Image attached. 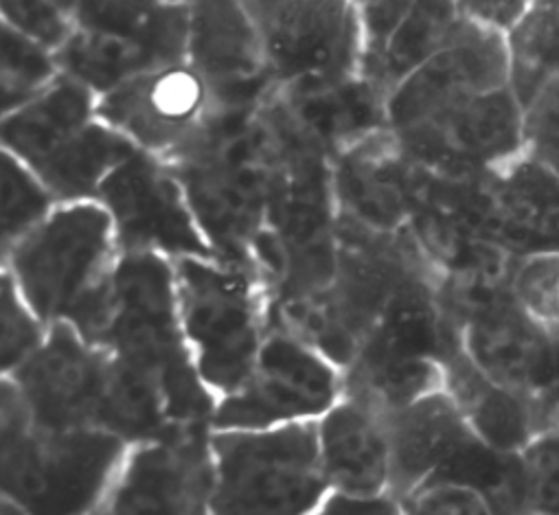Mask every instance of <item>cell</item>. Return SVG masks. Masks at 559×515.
Masks as SVG:
<instances>
[{
    "label": "cell",
    "mask_w": 559,
    "mask_h": 515,
    "mask_svg": "<svg viewBox=\"0 0 559 515\" xmlns=\"http://www.w3.org/2000/svg\"><path fill=\"white\" fill-rule=\"evenodd\" d=\"M86 338L160 375L176 426H213L217 397L200 378L182 334L174 262L121 252Z\"/></svg>",
    "instance_id": "6da1fadb"
},
{
    "label": "cell",
    "mask_w": 559,
    "mask_h": 515,
    "mask_svg": "<svg viewBox=\"0 0 559 515\" xmlns=\"http://www.w3.org/2000/svg\"><path fill=\"white\" fill-rule=\"evenodd\" d=\"M130 443L104 428L49 430L3 378L0 489L3 513H102Z\"/></svg>",
    "instance_id": "7a4b0ae2"
},
{
    "label": "cell",
    "mask_w": 559,
    "mask_h": 515,
    "mask_svg": "<svg viewBox=\"0 0 559 515\" xmlns=\"http://www.w3.org/2000/svg\"><path fill=\"white\" fill-rule=\"evenodd\" d=\"M171 169L217 260L252 271L272 173V136L261 104L226 110Z\"/></svg>",
    "instance_id": "3957f363"
},
{
    "label": "cell",
    "mask_w": 559,
    "mask_h": 515,
    "mask_svg": "<svg viewBox=\"0 0 559 515\" xmlns=\"http://www.w3.org/2000/svg\"><path fill=\"white\" fill-rule=\"evenodd\" d=\"M119 243L99 200L60 202L36 228L3 250L8 273L51 327L71 323L86 336L110 286Z\"/></svg>",
    "instance_id": "277c9868"
},
{
    "label": "cell",
    "mask_w": 559,
    "mask_h": 515,
    "mask_svg": "<svg viewBox=\"0 0 559 515\" xmlns=\"http://www.w3.org/2000/svg\"><path fill=\"white\" fill-rule=\"evenodd\" d=\"M3 149L23 160L60 202L97 200L106 176L136 147L97 115V95L60 75L3 115Z\"/></svg>",
    "instance_id": "5b68a950"
},
{
    "label": "cell",
    "mask_w": 559,
    "mask_h": 515,
    "mask_svg": "<svg viewBox=\"0 0 559 515\" xmlns=\"http://www.w3.org/2000/svg\"><path fill=\"white\" fill-rule=\"evenodd\" d=\"M178 312L193 364L219 399L252 371L272 321V301L261 279L217 256L174 262Z\"/></svg>",
    "instance_id": "8992f818"
},
{
    "label": "cell",
    "mask_w": 559,
    "mask_h": 515,
    "mask_svg": "<svg viewBox=\"0 0 559 515\" xmlns=\"http://www.w3.org/2000/svg\"><path fill=\"white\" fill-rule=\"evenodd\" d=\"M215 515L319 513L330 495L317 421L261 430H213Z\"/></svg>",
    "instance_id": "52a82bcc"
},
{
    "label": "cell",
    "mask_w": 559,
    "mask_h": 515,
    "mask_svg": "<svg viewBox=\"0 0 559 515\" xmlns=\"http://www.w3.org/2000/svg\"><path fill=\"white\" fill-rule=\"evenodd\" d=\"M189 0H82L56 51L64 75L97 97L130 77L187 60Z\"/></svg>",
    "instance_id": "ba28073f"
},
{
    "label": "cell",
    "mask_w": 559,
    "mask_h": 515,
    "mask_svg": "<svg viewBox=\"0 0 559 515\" xmlns=\"http://www.w3.org/2000/svg\"><path fill=\"white\" fill-rule=\"evenodd\" d=\"M272 91L304 95L360 75V0H246Z\"/></svg>",
    "instance_id": "9c48e42d"
},
{
    "label": "cell",
    "mask_w": 559,
    "mask_h": 515,
    "mask_svg": "<svg viewBox=\"0 0 559 515\" xmlns=\"http://www.w3.org/2000/svg\"><path fill=\"white\" fill-rule=\"evenodd\" d=\"M343 395L345 371L272 319L248 378L217 399L213 430H261L319 421Z\"/></svg>",
    "instance_id": "30bf717a"
},
{
    "label": "cell",
    "mask_w": 559,
    "mask_h": 515,
    "mask_svg": "<svg viewBox=\"0 0 559 515\" xmlns=\"http://www.w3.org/2000/svg\"><path fill=\"white\" fill-rule=\"evenodd\" d=\"M230 108L189 60L143 71L97 97V115L136 149L174 165Z\"/></svg>",
    "instance_id": "8fae6325"
},
{
    "label": "cell",
    "mask_w": 559,
    "mask_h": 515,
    "mask_svg": "<svg viewBox=\"0 0 559 515\" xmlns=\"http://www.w3.org/2000/svg\"><path fill=\"white\" fill-rule=\"evenodd\" d=\"M97 200L106 206L121 252L215 256L189 206L187 193L165 160L136 149L102 182Z\"/></svg>",
    "instance_id": "7c38bea8"
},
{
    "label": "cell",
    "mask_w": 559,
    "mask_h": 515,
    "mask_svg": "<svg viewBox=\"0 0 559 515\" xmlns=\"http://www.w3.org/2000/svg\"><path fill=\"white\" fill-rule=\"evenodd\" d=\"M393 134L426 171L483 176L524 152V106L509 84Z\"/></svg>",
    "instance_id": "4fadbf2b"
},
{
    "label": "cell",
    "mask_w": 559,
    "mask_h": 515,
    "mask_svg": "<svg viewBox=\"0 0 559 515\" xmlns=\"http://www.w3.org/2000/svg\"><path fill=\"white\" fill-rule=\"evenodd\" d=\"M211 436L213 426H187L130 443L102 513H211L215 489Z\"/></svg>",
    "instance_id": "5bb4252c"
},
{
    "label": "cell",
    "mask_w": 559,
    "mask_h": 515,
    "mask_svg": "<svg viewBox=\"0 0 559 515\" xmlns=\"http://www.w3.org/2000/svg\"><path fill=\"white\" fill-rule=\"evenodd\" d=\"M509 84L507 32L465 16L448 43L389 93V128L404 132L452 106Z\"/></svg>",
    "instance_id": "9a60e30c"
},
{
    "label": "cell",
    "mask_w": 559,
    "mask_h": 515,
    "mask_svg": "<svg viewBox=\"0 0 559 515\" xmlns=\"http://www.w3.org/2000/svg\"><path fill=\"white\" fill-rule=\"evenodd\" d=\"M110 351L71 323H53L43 347L5 373L27 404L34 426L49 430L97 428Z\"/></svg>",
    "instance_id": "2e32d148"
},
{
    "label": "cell",
    "mask_w": 559,
    "mask_h": 515,
    "mask_svg": "<svg viewBox=\"0 0 559 515\" xmlns=\"http://www.w3.org/2000/svg\"><path fill=\"white\" fill-rule=\"evenodd\" d=\"M474 230L515 260L559 252V178L526 152L483 173Z\"/></svg>",
    "instance_id": "e0dca14e"
},
{
    "label": "cell",
    "mask_w": 559,
    "mask_h": 515,
    "mask_svg": "<svg viewBox=\"0 0 559 515\" xmlns=\"http://www.w3.org/2000/svg\"><path fill=\"white\" fill-rule=\"evenodd\" d=\"M187 60L226 108H252L272 91L246 0H189Z\"/></svg>",
    "instance_id": "ac0fdd59"
},
{
    "label": "cell",
    "mask_w": 559,
    "mask_h": 515,
    "mask_svg": "<svg viewBox=\"0 0 559 515\" xmlns=\"http://www.w3.org/2000/svg\"><path fill=\"white\" fill-rule=\"evenodd\" d=\"M461 0H360V77L389 93L463 23Z\"/></svg>",
    "instance_id": "d6986e66"
},
{
    "label": "cell",
    "mask_w": 559,
    "mask_h": 515,
    "mask_svg": "<svg viewBox=\"0 0 559 515\" xmlns=\"http://www.w3.org/2000/svg\"><path fill=\"white\" fill-rule=\"evenodd\" d=\"M421 169L384 128L334 158L338 221L391 232L408 226L417 211Z\"/></svg>",
    "instance_id": "ffe728a7"
},
{
    "label": "cell",
    "mask_w": 559,
    "mask_h": 515,
    "mask_svg": "<svg viewBox=\"0 0 559 515\" xmlns=\"http://www.w3.org/2000/svg\"><path fill=\"white\" fill-rule=\"evenodd\" d=\"M321 465L332 491L384 495L391 489V434L386 410L347 393L319 421Z\"/></svg>",
    "instance_id": "44dd1931"
},
{
    "label": "cell",
    "mask_w": 559,
    "mask_h": 515,
    "mask_svg": "<svg viewBox=\"0 0 559 515\" xmlns=\"http://www.w3.org/2000/svg\"><path fill=\"white\" fill-rule=\"evenodd\" d=\"M391 434V489L402 504L472 439L474 430L452 402L439 388L402 408L389 410Z\"/></svg>",
    "instance_id": "7402d4cb"
},
{
    "label": "cell",
    "mask_w": 559,
    "mask_h": 515,
    "mask_svg": "<svg viewBox=\"0 0 559 515\" xmlns=\"http://www.w3.org/2000/svg\"><path fill=\"white\" fill-rule=\"evenodd\" d=\"M443 391L474 434L496 450L522 452L537 432L548 428L531 399L489 378L465 347L443 360Z\"/></svg>",
    "instance_id": "603a6c76"
},
{
    "label": "cell",
    "mask_w": 559,
    "mask_h": 515,
    "mask_svg": "<svg viewBox=\"0 0 559 515\" xmlns=\"http://www.w3.org/2000/svg\"><path fill=\"white\" fill-rule=\"evenodd\" d=\"M276 95L334 158L354 143L389 128L386 95L360 75L314 93Z\"/></svg>",
    "instance_id": "cb8c5ba5"
},
{
    "label": "cell",
    "mask_w": 559,
    "mask_h": 515,
    "mask_svg": "<svg viewBox=\"0 0 559 515\" xmlns=\"http://www.w3.org/2000/svg\"><path fill=\"white\" fill-rule=\"evenodd\" d=\"M511 86L526 106L537 91L559 75V0H528L507 32Z\"/></svg>",
    "instance_id": "d4e9b609"
},
{
    "label": "cell",
    "mask_w": 559,
    "mask_h": 515,
    "mask_svg": "<svg viewBox=\"0 0 559 515\" xmlns=\"http://www.w3.org/2000/svg\"><path fill=\"white\" fill-rule=\"evenodd\" d=\"M60 75L58 53L51 47L3 23V73H0L3 115L45 93Z\"/></svg>",
    "instance_id": "484cf974"
},
{
    "label": "cell",
    "mask_w": 559,
    "mask_h": 515,
    "mask_svg": "<svg viewBox=\"0 0 559 515\" xmlns=\"http://www.w3.org/2000/svg\"><path fill=\"white\" fill-rule=\"evenodd\" d=\"M58 204L60 200L32 169L3 149V235H0L3 248L0 250L14 245Z\"/></svg>",
    "instance_id": "4316f807"
},
{
    "label": "cell",
    "mask_w": 559,
    "mask_h": 515,
    "mask_svg": "<svg viewBox=\"0 0 559 515\" xmlns=\"http://www.w3.org/2000/svg\"><path fill=\"white\" fill-rule=\"evenodd\" d=\"M49 325L32 310L14 279L3 273V301H0V367L3 375L19 369L47 340Z\"/></svg>",
    "instance_id": "83f0119b"
},
{
    "label": "cell",
    "mask_w": 559,
    "mask_h": 515,
    "mask_svg": "<svg viewBox=\"0 0 559 515\" xmlns=\"http://www.w3.org/2000/svg\"><path fill=\"white\" fill-rule=\"evenodd\" d=\"M520 306L546 330H559V252L520 260L513 275Z\"/></svg>",
    "instance_id": "f1b7e54d"
},
{
    "label": "cell",
    "mask_w": 559,
    "mask_h": 515,
    "mask_svg": "<svg viewBox=\"0 0 559 515\" xmlns=\"http://www.w3.org/2000/svg\"><path fill=\"white\" fill-rule=\"evenodd\" d=\"M526 513H559V426L537 432L520 452Z\"/></svg>",
    "instance_id": "f546056e"
},
{
    "label": "cell",
    "mask_w": 559,
    "mask_h": 515,
    "mask_svg": "<svg viewBox=\"0 0 559 515\" xmlns=\"http://www.w3.org/2000/svg\"><path fill=\"white\" fill-rule=\"evenodd\" d=\"M524 152L559 178V75L524 106Z\"/></svg>",
    "instance_id": "4dcf8cb0"
},
{
    "label": "cell",
    "mask_w": 559,
    "mask_h": 515,
    "mask_svg": "<svg viewBox=\"0 0 559 515\" xmlns=\"http://www.w3.org/2000/svg\"><path fill=\"white\" fill-rule=\"evenodd\" d=\"M3 23L58 51L75 27V14L60 0H3Z\"/></svg>",
    "instance_id": "1f68e13d"
},
{
    "label": "cell",
    "mask_w": 559,
    "mask_h": 515,
    "mask_svg": "<svg viewBox=\"0 0 559 515\" xmlns=\"http://www.w3.org/2000/svg\"><path fill=\"white\" fill-rule=\"evenodd\" d=\"M404 513H491L483 493L454 482H430L419 487L406 502Z\"/></svg>",
    "instance_id": "d6a6232c"
},
{
    "label": "cell",
    "mask_w": 559,
    "mask_h": 515,
    "mask_svg": "<svg viewBox=\"0 0 559 515\" xmlns=\"http://www.w3.org/2000/svg\"><path fill=\"white\" fill-rule=\"evenodd\" d=\"M319 513L325 515H382V513H404L402 504L391 495H349L330 491Z\"/></svg>",
    "instance_id": "836d02e7"
},
{
    "label": "cell",
    "mask_w": 559,
    "mask_h": 515,
    "mask_svg": "<svg viewBox=\"0 0 559 515\" xmlns=\"http://www.w3.org/2000/svg\"><path fill=\"white\" fill-rule=\"evenodd\" d=\"M461 3L467 19L509 32L526 10L528 0H461Z\"/></svg>",
    "instance_id": "e575fe53"
},
{
    "label": "cell",
    "mask_w": 559,
    "mask_h": 515,
    "mask_svg": "<svg viewBox=\"0 0 559 515\" xmlns=\"http://www.w3.org/2000/svg\"><path fill=\"white\" fill-rule=\"evenodd\" d=\"M550 345H552V362L548 384L537 402V408L548 428L559 426V330H550Z\"/></svg>",
    "instance_id": "d590c367"
},
{
    "label": "cell",
    "mask_w": 559,
    "mask_h": 515,
    "mask_svg": "<svg viewBox=\"0 0 559 515\" xmlns=\"http://www.w3.org/2000/svg\"><path fill=\"white\" fill-rule=\"evenodd\" d=\"M185 3H187V0H185Z\"/></svg>",
    "instance_id": "8d00e7d4"
}]
</instances>
